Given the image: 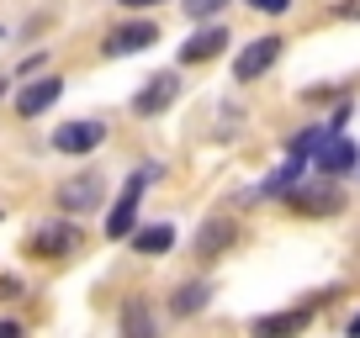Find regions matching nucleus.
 Returning a JSON list of instances; mask_svg holds the SVG:
<instances>
[{
    "mask_svg": "<svg viewBox=\"0 0 360 338\" xmlns=\"http://www.w3.org/2000/svg\"><path fill=\"white\" fill-rule=\"evenodd\" d=\"M159 180V164H138L133 175H127V185H122V196L112 201V212H106V238H127L133 233V222H138V206H143V191Z\"/></svg>",
    "mask_w": 360,
    "mask_h": 338,
    "instance_id": "f257e3e1",
    "label": "nucleus"
},
{
    "mask_svg": "<svg viewBox=\"0 0 360 338\" xmlns=\"http://www.w3.org/2000/svg\"><path fill=\"white\" fill-rule=\"evenodd\" d=\"M106 196V180L96 175V169H85V175H75V180L58 185V212L64 217H79V212H96Z\"/></svg>",
    "mask_w": 360,
    "mask_h": 338,
    "instance_id": "f03ea898",
    "label": "nucleus"
},
{
    "mask_svg": "<svg viewBox=\"0 0 360 338\" xmlns=\"http://www.w3.org/2000/svg\"><path fill=\"white\" fill-rule=\"evenodd\" d=\"M360 164V148L349 143V137H339V133H328L323 143L313 148V169L318 175H328V180H339V175H349V169Z\"/></svg>",
    "mask_w": 360,
    "mask_h": 338,
    "instance_id": "7ed1b4c3",
    "label": "nucleus"
},
{
    "mask_svg": "<svg viewBox=\"0 0 360 338\" xmlns=\"http://www.w3.org/2000/svg\"><path fill=\"white\" fill-rule=\"evenodd\" d=\"M37 254V259H64V254H75L79 248V227H75V217H64V222H48V227H37L32 233V243H27Z\"/></svg>",
    "mask_w": 360,
    "mask_h": 338,
    "instance_id": "20e7f679",
    "label": "nucleus"
},
{
    "mask_svg": "<svg viewBox=\"0 0 360 338\" xmlns=\"http://www.w3.org/2000/svg\"><path fill=\"white\" fill-rule=\"evenodd\" d=\"M58 95H64V79H53V74H32L22 90H16V116H43L48 106L58 101Z\"/></svg>",
    "mask_w": 360,
    "mask_h": 338,
    "instance_id": "39448f33",
    "label": "nucleus"
},
{
    "mask_svg": "<svg viewBox=\"0 0 360 338\" xmlns=\"http://www.w3.org/2000/svg\"><path fill=\"white\" fill-rule=\"evenodd\" d=\"M276 58H281V37H255V43L233 58V79H238V85H249V79H259Z\"/></svg>",
    "mask_w": 360,
    "mask_h": 338,
    "instance_id": "423d86ee",
    "label": "nucleus"
},
{
    "mask_svg": "<svg viewBox=\"0 0 360 338\" xmlns=\"http://www.w3.org/2000/svg\"><path fill=\"white\" fill-rule=\"evenodd\" d=\"M106 143V127L101 122H64V127H53V148L58 154H96V148Z\"/></svg>",
    "mask_w": 360,
    "mask_h": 338,
    "instance_id": "0eeeda50",
    "label": "nucleus"
},
{
    "mask_svg": "<svg viewBox=\"0 0 360 338\" xmlns=\"http://www.w3.org/2000/svg\"><path fill=\"white\" fill-rule=\"evenodd\" d=\"M148 43H159V27L154 22H127V27H112V37L101 43L106 58H127V53H143Z\"/></svg>",
    "mask_w": 360,
    "mask_h": 338,
    "instance_id": "6e6552de",
    "label": "nucleus"
},
{
    "mask_svg": "<svg viewBox=\"0 0 360 338\" xmlns=\"http://www.w3.org/2000/svg\"><path fill=\"white\" fill-rule=\"evenodd\" d=\"M228 48V27H196L186 43H180V64H207V58H217Z\"/></svg>",
    "mask_w": 360,
    "mask_h": 338,
    "instance_id": "1a4fd4ad",
    "label": "nucleus"
},
{
    "mask_svg": "<svg viewBox=\"0 0 360 338\" xmlns=\"http://www.w3.org/2000/svg\"><path fill=\"white\" fill-rule=\"evenodd\" d=\"M175 95H180V79L165 69V74H154V79L143 85V90L133 95V111H138V116H159L169 101H175Z\"/></svg>",
    "mask_w": 360,
    "mask_h": 338,
    "instance_id": "9d476101",
    "label": "nucleus"
},
{
    "mask_svg": "<svg viewBox=\"0 0 360 338\" xmlns=\"http://www.w3.org/2000/svg\"><path fill=\"white\" fill-rule=\"evenodd\" d=\"M286 196H292V206L302 217H334L339 212V191H334V185H302V180H297Z\"/></svg>",
    "mask_w": 360,
    "mask_h": 338,
    "instance_id": "9b49d317",
    "label": "nucleus"
},
{
    "mask_svg": "<svg viewBox=\"0 0 360 338\" xmlns=\"http://www.w3.org/2000/svg\"><path fill=\"white\" fill-rule=\"evenodd\" d=\"M133 254H143V259H154V254H169V243H175V227L169 222H148V227H133Z\"/></svg>",
    "mask_w": 360,
    "mask_h": 338,
    "instance_id": "f8f14e48",
    "label": "nucleus"
},
{
    "mask_svg": "<svg viewBox=\"0 0 360 338\" xmlns=\"http://www.w3.org/2000/svg\"><path fill=\"white\" fill-rule=\"evenodd\" d=\"M228 243H233V222H228V217H212V222L196 233V254H202V259H217Z\"/></svg>",
    "mask_w": 360,
    "mask_h": 338,
    "instance_id": "ddd939ff",
    "label": "nucleus"
},
{
    "mask_svg": "<svg viewBox=\"0 0 360 338\" xmlns=\"http://www.w3.org/2000/svg\"><path fill=\"white\" fill-rule=\"evenodd\" d=\"M302 175H307V158H302V154H292V158H286V164L276 169V175H270L265 185H259V196H286L297 180H302Z\"/></svg>",
    "mask_w": 360,
    "mask_h": 338,
    "instance_id": "4468645a",
    "label": "nucleus"
},
{
    "mask_svg": "<svg viewBox=\"0 0 360 338\" xmlns=\"http://www.w3.org/2000/svg\"><path fill=\"white\" fill-rule=\"evenodd\" d=\"M207 296H212V291H207V280H186L169 306H175V317H191V312H202V306H207Z\"/></svg>",
    "mask_w": 360,
    "mask_h": 338,
    "instance_id": "2eb2a0df",
    "label": "nucleus"
},
{
    "mask_svg": "<svg viewBox=\"0 0 360 338\" xmlns=\"http://www.w3.org/2000/svg\"><path fill=\"white\" fill-rule=\"evenodd\" d=\"M297 327H307V312H276V317H259L255 333L270 338V333H297Z\"/></svg>",
    "mask_w": 360,
    "mask_h": 338,
    "instance_id": "dca6fc26",
    "label": "nucleus"
},
{
    "mask_svg": "<svg viewBox=\"0 0 360 338\" xmlns=\"http://www.w3.org/2000/svg\"><path fill=\"white\" fill-rule=\"evenodd\" d=\"M223 6H228V0H186V16H191V22H212Z\"/></svg>",
    "mask_w": 360,
    "mask_h": 338,
    "instance_id": "f3484780",
    "label": "nucleus"
},
{
    "mask_svg": "<svg viewBox=\"0 0 360 338\" xmlns=\"http://www.w3.org/2000/svg\"><path fill=\"white\" fill-rule=\"evenodd\" d=\"M122 327H127V333H148V327H154V323H148V312H143V302H127Z\"/></svg>",
    "mask_w": 360,
    "mask_h": 338,
    "instance_id": "a211bd4d",
    "label": "nucleus"
},
{
    "mask_svg": "<svg viewBox=\"0 0 360 338\" xmlns=\"http://www.w3.org/2000/svg\"><path fill=\"white\" fill-rule=\"evenodd\" d=\"M249 6H255V11H265V16H281L292 0H249Z\"/></svg>",
    "mask_w": 360,
    "mask_h": 338,
    "instance_id": "6ab92c4d",
    "label": "nucleus"
},
{
    "mask_svg": "<svg viewBox=\"0 0 360 338\" xmlns=\"http://www.w3.org/2000/svg\"><path fill=\"white\" fill-rule=\"evenodd\" d=\"M37 69H43V58H37V53H32V58H22V69H16V74H22V79H32V74H37Z\"/></svg>",
    "mask_w": 360,
    "mask_h": 338,
    "instance_id": "aec40b11",
    "label": "nucleus"
},
{
    "mask_svg": "<svg viewBox=\"0 0 360 338\" xmlns=\"http://www.w3.org/2000/svg\"><path fill=\"white\" fill-rule=\"evenodd\" d=\"M16 291H22V285H16V280H0V302H11Z\"/></svg>",
    "mask_w": 360,
    "mask_h": 338,
    "instance_id": "412c9836",
    "label": "nucleus"
},
{
    "mask_svg": "<svg viewBox=\"0 0 360 338\" xmlns=\"http://www.w3.org/2000/svg\"><path fill=\"white\" fill-rule=\"evenodd\" d=\"M127 11H148V6H159V0H122Z\"/></svg>",
    "mask_w": 360,
    "mask_h": 338,
    "instance_id": "4be33fe9",
    "label": "nucleus"
},
{
    "mask_svg": "<svg viewBox=\"0 0 360 338\" xmlns=\"http://www.w3.org/2000/svg\"><path fill=\"white\" fill-rule=\"evenodd\" d=\"M339 16H360V0H345V6H339Z\"/></svg>",
    "mask_w": 360,
    "mask_h": 338,
    "instance_id": "5701e85b",
    "label": "nucleus"
},
{
    "mask_svg": "<svg viewBox=\"0 0 360 338\" xmlns=\"http://www.w3.org/2000/svg\"><path fill=\"white\" fill-rule=\"evenodd\" d=\"M11 333H22V323H0V338H11Z\"/></svg>",
    "mask_w": 360,
    "mask_h": 338,
    "instance_id": "b1692460",
    "label": "nucleus"
},
{
    "mask_svg": "<svg viewBox=\"0 0 360 338\" xmlns=\"http://www.w3.org/2000/svg\"><path fill=\"white\" fill-rule=\"evenodd\" d=\"M349 333H360V312H355V317H349Z\"/></svg>",
    "mask_w": 360,
    "mask_h": 338,
    "instance_id": "393cba45",
    "label": "nucleus"
},
{
    "mask_svg": "<svg viewBox=\"0 0 360 338\" xmlns=\"http://www.w3.org/2000/svg\"><path fill=\"white\" fill-rule=\"evenodd\" d=\"M0 90H6V85H0Z\"/></svg>",
    "mask_w": 360,
    "mask_h": 338,
    "instance_id": "a878e982",
    "label": "nucleus"
}]
</instances>
